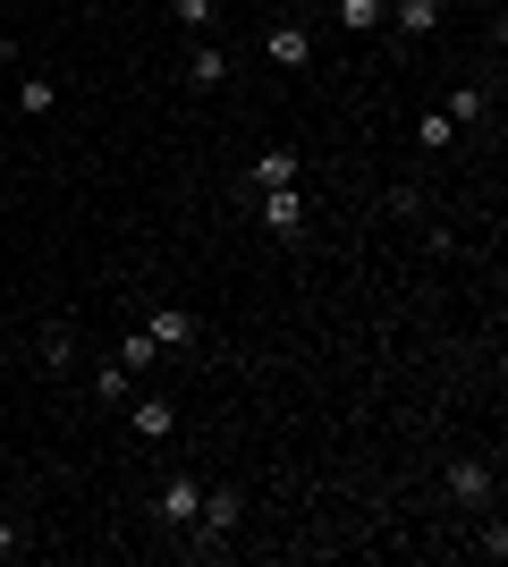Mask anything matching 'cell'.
Returning a JSON list of instances; mask_svg holds the SVG:
<instances>
[{"instance_id": "obj_1", "label": "cell", "mask_w": 508, "mask_h": 567, "mask_svg": "<svg viewBox=\"0 0 508 567\" xmlns=\"http://www.w3.org/2000/svg\"><path fill=\"white\" fill-rule=\"evenodd\" d=\"M238 517H246V499L220 483V492H204V508H195V534H204V543H229V534H238Z\"/></svg>"}, {"instance_id": "obj_2", "label": "cell", "mask_w": 508, "mask_h": 567, "mask_svg": "<svg viewBox=\"0 0 508 567\" xmlns=\"http://www.w3.org/2000/svg\"><path fill=\"white\" fill-rule=\"evenodd\" d=\"M195 508H204V483H195V474H169L162 483V525L169 534H195Z\"/></svg>"}, {"instance_id": "obj_3", "label": "cell", "mask_w": 508, "mask_h": 567, "mask_svg": "<svg viewBox=\"0 0 508 567\" xmlns=\"http://www.w3.org/2000/svg\"><path fill=\"white\" fill-rule=\"evenodd\" d=\"M263 229L289 237V246L305 237V204H297V187H263Z\"/></svg>"}, {"instance_id": "obj_4", "label": "cell", "mask_w": 508, "mask_h": 567, "mask_svg": "<svg viewBox=\"0 0 508 567\" xmlns=\"http://www.w3.org/2000/svg\"><path fill=\"white\" fill-rule=\"evenodd\" d=\"M449 499H466V508H484V499H491V466H484V457H449Z\"/></svg>"}, {"instance_id": "obj_5", "label": "cell", "mask_w": 508, "mask_h": 567, "mask_svg": "<svg viewBox=\"0 0 508 567\" xmlns=\"http://www.w3.org/2000/svg\"><path fill=\"white\" fill-rule=\"evenodd\" d=\"M263 51L280 60V69H305V60H314V34L289 18V25H271V34H263Z\"/></svg>"}, {"instance_id": "obj_6", "label": "cell", "mask_w": 508, "mask_h": 567, "mask_svg": "<svg viewBox=\"0 0 508 567\" xmlns=\"http://www.w3.org/2000/svg\"><path fill=\"white\" fill-rule=\"evenodd\" d=\"M145 331H153V348H195V313L187 306H162Z\"/></svg>"}, {"instance_id": "obj_7", "label": "cell", "mask_w": 508, "mask_h": 567, "mask_svg": "<svg viewBox=\"0 0 508 567\" xmlns=\"http://www.w3.org/2000/svg\"><path fill=\"white\" fill-rule=\"evenodd\" d=\"M390 25H398V34H433V25H440V0H390Z\"/></svg>"}, {"instance_id": "obj_8", "label": "cell", "mask_w": 508, "mask_h": 567, "mask_svg": "<svg viewBox=\"0 0 508 567\" xmlns=\"http://www.w3.org/2000/svg\"><path fill=\"white\" fill-rule=\"evenodd\" d=\"M331 18L348 25V34H373V25L390 18V0H331Z\"/></svg>"}, {"instance_id": "obj_9", "label": "cell", "mask_w": 508, "mask_h": 567, "mask_svg": "<svg viewBox=\"0 0 508 567\" xmlns=\"http://www.w3.org/2000/svg\"><path fill=\"white\" fill-rule=\"evenodd\" d=\"M94 399H102V406H127V399H136V373H127L120 355H111V364L94 373Z\"/></svg>"}, {"instance_id": "obj_10", "label": "cell", "mask_w": 508, "mask_h": 567, "mask_svg": "<svg viewBox=\"0 0 508 567\" xmlns=\"http://www.w3.org/2000/svg\"><path fill=\"white\" fill-rule=\"evenodd\" d=\"M127 424L145 432V441H169V424H178V415H169L162 399H127Z\"/></svg>"}, {"instance_id": "obj_11", "label": "cell", "mask_w": 508, "mask_h": 567, "mask_svg": "<svg viewBox=\"0 0 508 567\" xmlns=\"http://www.w3.org/2000/svg\"><path fill=\"white\" fill-rule=\"evenodd\" d=\"M18 111L25 118H51V111H60V85H51V76H25V85H18Z\"/></svg>"}, {"instance_id": "obj_12", "label": "cell", "mask_w": 508, "mask_h": 567, "mask_svg": "<svg viewBox=\"0 0 508 567\" xmlns=\"http://www.w3.org/2000/svg\"><path fill=\"white\" fill-rule=\"evenodd\" d=\"M491 111V94H484V85H458V94H449V111H440V118H449V127H475V118H484Z\"/></svg>"}, {"instance_id": "obj_13", "label": "cell", "mask_w": 508, "mask_h": 567, "mask_svg": "<svg viewBox=\"0 0 508 567\" xmlns=\"http://www.w3.org/2000/svg\"><path fill=\"white\" fill-rule=\"evenodd\" d=\"M187 76H195V85H220V76H229V51H220V43H195Z\"/></svg>"}, {"instance_id": "obj_14", "label": "cell", "mask_w": 508, "mask_h": 567, "mask_svg": "<svg viewBox=\"0 0 508 567\" xmlns=\"http://www.w3.org/2000/svg\"><path fill=\"white\" fill-rule=\"evenodd\" d=\"M255 187H297V153H263V162H255Z\"/></svg>"}, {"instance_id": "obj_15", "label": "cell", "mask_w": 508, "mask_h": 567, "mask_svg": "<svg viewBox=\"0 0 508 567\" xmlns=\"http://www.w3.org/2000/svg\"><path fill=\"white\" fill-rule=\"evenodd\" d=\"M153 355H162V348H153V331H136V339H120V364H127V373H145Z\"/></svg>"}, {"instance_id": "obj_16", "label": "cell", "mask_w": 508, "mask_h": 567, "mask_svg": "<svg viewBox=\"0 0 508 567\" xmlns=\"http://www.w3.org/2000/svg\"><path fill=\"white\" fill-rule=\"evenodd\" d=\"M69 348H76V331H69V322H51V331H43V364H69Z\"/></svg>"}, {"instance_id": "obj_17", "label": "cell", "mask_w": 508, "mask_h": 567, "mask_svg": "<svg viewBox=\"0 0 508 567\" xmlns=\"http://www.w3.org/2000/svg\"><path fill=\"white\" fill-rule=\"evenodd\" d=\"M169 9H178V25H195V34L212 25V0H169Z\"/></svg>"}, {"instance_id": "obj_18", "label": "cell", "mask_w": 508, "mask_h": 567, "mask_svg": "<svg viewBox=\"0 0 508 567\" xmlns=\"http://www.w3.org/2000/svg\"><path fill=\"white\" fill-rule=\"evenodd\" d=\"M9 550H18V525H9V517H0V559H9Z\"/></svg>"}]
</instances>
